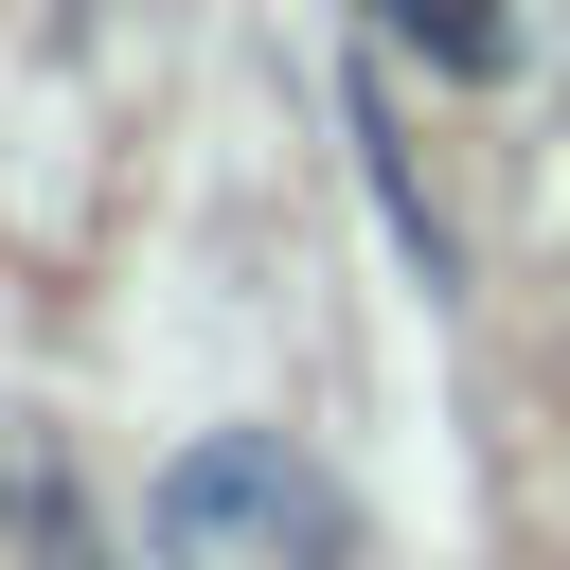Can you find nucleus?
<instances>
[{"instance_id": "obj_1", "label": "nucleus", "mask_w": 570, "mask_h": 570, "mask_svg": "<svg viewBox=\"0 0 570 570\" xmlns=\"http://www.w3.org/2000/svg\"><path fill=\"white\" fill-rule=\"evenodd\" d=\"M0 517H18V552H36V570H107V552H89V499H71V445H53V428H0Z\"/></svg>"}, {"instance_id": "obj_2", "label": "nucleus", "mask_w": 570, "mask_h": 570, "mask_svg": "<svg viewBox=\"0 0 570 570\" xmlns=\"http://www.w3.org/2000/svg\"><path fill=\"white\" fill-rule=\"evenodd\" d=\"M374 36H392V53H428V71H499V36H517V18H499V0H374Z\"/></svg>"}]
</instances>
